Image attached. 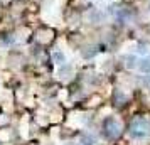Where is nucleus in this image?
<instances>
[{
    "instance_id": "f257e3e1",
    "label": "nucleus",
    "mask_w": 150,
    "mask_h": 145,
    "mask_svg": "<svg viewBox=\"0 0 150 145\" xmlns=\"http://www.w3.org/2000/svg\"><path fill=\"white\" fill-rule=\"evenodd\" d=\"M149 128H150L149 120H145V118H137L135 122L132 123V135L137 137V138L147 137V135H149Z\"/></svg>"
},
{
    "instance_id": "f03ea898",
    "label": "nucleus",
    "mask_w": 150,
    "mask_h": 145,
    "mask_svg": "<svg viewBox=\"0 0 150 145\" xmlns=\"http://www.w3.org/2000/svg\"><path fill=\"white\" fill-rule=\"evenodd\" d=\"M106 19H108V14L101 8L91 7L88 10V22H91V24H103V22H106Z\"/></svg>"
},
{
    "instance_id": "7ed1b4c3",
    "label": "nucleus",
    "mask_w": 150,
    "mask_h": 145,
    "mask_svg": "<svg viewBox=\"0 0 150 145\" xmlns=\"http://www.w3.org/2000/svg\"><path fill=\"white\" fill-rule=\"evenodd\" d=\"M105 130H106V135H108L110 138H115V137H118L120 135V123L116 122L113 117H110V118H106L105 120Z\"/></svg>"
},
{
    "instance_id": "20e7f679",
    "label": "nucleus",
    "mask_w": 150,
    "mask_h": 145,
    "mask_svg": "<svg viewBox=\"0 0 150 145\" xmlns=\"http://www.w3.org/2000/svg\"><path fill=\"white\" fill-rule=\"evenodd\" d=\"M123 61H125V66L128 69H133L138 66V59H137L135 54H127L125 57H123Z\"/></svg>"
},
{
    "instance_id": "39448f33",
    "label": "nucleus",
    "mask_w": 150,
    "mask_h": 145,
    "mask_svg": "<svg viewBox=\"0 0 150 145\" xmlns=\"http://www.w3.org/2000/svg\"><path fill=\"white\" fill-rule=\"evenodd\" d=\"M96 54H98V47H96V46H89V47L81 49V56L84 59H91V57H95Z\"/></svg>"
},
{
    "instance_id": "423d86ee",
    "label": "nucleus",
    "mask_w": 150,
    "mask_h": 145,
    "mask_svg": "<svg viewBox=\"0 0 150 145\" xmlns=\"http://www.w3.org/2000/svg\"><path fill=\"white\" fill-rule=\"evenodd\" d=\"M138 69L142 71V73H150V56H145L142 61H138Z\"/></svg>"
},
{
    "instance_id": "0eeeda50",
    "label": "nucleus",
    "mask_w": 150,
    "mask_h": 145,
    "mask_svg": "<svg viewBox=\"0 0 150 145\" xmlns=\"http://www.w3.org/2000/svg\"><path fill=\"white\" fill-rule=\"evenodd\" d=\"M61 68H59V71H57V74L62 78H66V74H71L73 73V66L71 64H68V62H62V64H59Z\"/></svg>"
},
{
    "instance_id": "6e6552de",
    "label": "nucleus",
    "mask_w": 150,
    "mask_h": 145,
    "mask_svg": "<svg viewBox=\"0 0 150 145\" xmlns=\"http://www.w3.org/2000/svg\"><path fill=\"white\" fill-rule=\"evenodd\" d=\"M127 101V95L123 93V91H115V95H113V103L115 105H125Z\"/></svg>"
},
{
    "instance_id": "1a4fd4ad",
    "label": "nucleus",
    "mask_w": 150,
    "mask_h": 145,
    "mask_svg": "<svg viewBox=\"0 0 150 145\" xmlns=\"http://www.w3.org/2000/svg\"><path fill=\"white\" fill-rule=\"evenodd\" d=\"M135 51L138 52V54L147 56V54H149V46H147V42H137V47H135Z\"/></svg>"
},
{
    "instance_id": "9d476101",
    "label": "nucleus",
    "mask_w": 150,
    "mask_h": 145,
    "mask_svg": "<svg viewBox=\"0 0 150 145\" xmlns=\"http://www.w3.org/2000/svg\"><path fill=\"white\" fill-rule=\"evenodd\" d=\"M52 59H54L56 64H62V62H66V56L61 51H54L52 52Z\"/></svg>"
},
{
    "instance_id": "9b49d317",
    "label": "nucleus",
    "mask_w": 150,
    "mask_h": 145,
    "mask_svg": "<svg viewBox=\"0 0 150 145\" xmlns=\"http://www.w3.org/2000/svg\"><path fill=\"white\" fill-rule=\"evenodd\" d=\"M81 142L84 145H95V138L91 137V135H88V133H84V135H83V138H81Z\"/></svg>"
},
{
    "instance_id": "f8f14e48",
    "label": "nucleus",
    "mask_w": 150,
    "mask_h": 145,
    "mask_svg": "<svg viewBox=\"0 0 150 145\" xmlns=\"http://www.w3.org/2000/svg\"><path fill=\"white\" fill-rule=\"evenodd\" d=\"M149 12H150V4H149Z\"/></svg>"
}]
</instances>
